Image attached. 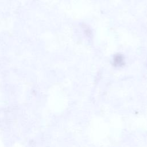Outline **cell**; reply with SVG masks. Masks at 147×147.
I'll list each match as a JSON object with an SVG mask.
<instances>
[{"instance_id":"6da1fadb","label":"cell","mask_w":147,"mask_h":147,"mask_svg":"<svg viewBox=\"0 0 147 147\" xmlns=\"http://www.w3.org/2000/svg\"><path fill=\"white\" fill-rule=\"evenodd\" d=\"M114 64L115 66H122L124 64V59L122 55L117 54L114 57Z\"/></svg>"}]
</instances>
